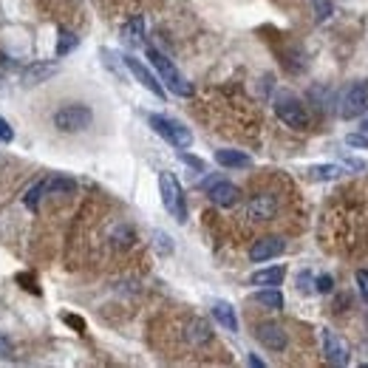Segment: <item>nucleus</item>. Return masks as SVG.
I'll use <instances>...</instances> for the list:
<instances>
[{"label":"nucleus","instance_id":"nucleus-7","mask_svg":"<svg viewBox=\"0 0 368 368\" xmlns=\"http://www.w3.org/2000/svg\"><path fill=\"white\" fill-rule=\"evenodd\" d=\"M122 62H125V68L133 74V77L147 88V91H151V94H156L159 100H165V86L156 80V74L151 71V68H147V65H142L133 54H128V57H122Z\"/></svg>","mask_w":368,"mask_h":368},{"label":"nucleus","instance_id":"nucleus-20","mask_svg":"<svg viewBox=\"0 0 368 368\" xmlns=\"http://www.w3.org/2000/svg\"><path fill=\"white\" fill-rule=\"evenodd\" d=\"M74 190H77V182H74V179H65V176L46 179V196H68Z\"/></svg>","mask_w":368,"mask_h":368},{"label":"nucleus","instance_id":"nucleus-19","mask_svg":"<svg viewBox=\"0 0 368 368\" xmlns=\"http://www.w3.org/2000/svg\"><path fill=\"white\" fill-rule=\"evenodd\" d=\"M252 301L261 304L264 309H272V312H280V309H283V294H280L275 286H266V289L255 292V298H252Z\"/></svg>","mask_w":368,"mask_h":368},{"label":"nucleus","instance_id":"nucleus-6","mask_svg":"<svg viewBox=\"0 0 368 368\" xmlns=\"http://www.w3.org/2000/svg\"><path fill=\"white\" fill-rule=\"evenodd\" d=\"M368 111V83L360 80V83H351L346 97H343V105H340V116L343 119H357Z\"/></svg>","mask_w":368,"mask_h":368},{"label":"nucleus","instance_id":"nucleus-1","mask_svg":"<svg viewBox=\"0 0 368 368\" xmlns=\"http://www.w3.org/2000/svg\"><path fill=\"white\" fill-rule=\"evenodd\" d=\"M147 60H151L154 62V68L159 71V77H162V83L173 91V94H179V97H190L193 94V86L182 77V74H179V68L159 51V48H154V46H147Z\"/></svg>","mask_w":368,"mask_h":368},{"label":"nucleus","instance_id":"nucleus-32","mask_svg":"<svg viewBox=\"0 0 368 368\" xmlns=\"http://www.w3.org/2000/svg\"><path fill=\"white\" fill-rule=\"evenodd\" d=\"M315 283H318V292H323V294H329V292L334 289V280H332V275H320Z\"/></svg>","mask_w":368,"mask_h":368},{"label":"nucleus","instance_id":"nucleus-16","mask_svg":"<svg viewBox=\"0 0 368 368\" xmlns=\"http://www.w3.org/2000/svg\"><path fill=\"white\" fill-rule=\"evenodd\" d=\"M215 162L221 168H233V170H244V168L252 165V159L241 151H215Z\"/></svg>","mask_w":368,"mask_h":368},{"label":"nucleus","instance_id":"nucleus-24","mask_svg":"<svg viewBox=\"0 0 368 368\" xmlns=\"http://www.w3.org/2000/svg\"><path fill=\"white\" fill-rule=\"evenodd\" d=\"M346 144H348V147H360V151H368V136H365V133H348V136H346Z\"/></svg>","mask_w":368,"mask_h":368},{"label":"nucleus","instance_id":"nucleus-34","mask_svg":"<svg viewBox=\"0 0 368 368\" xmlns=\"http://www.w3.org/2000/svg\"><path fill=\"white\" fill-rule=\"evenodd\" d=\"M62 320H65V323H68L71 329H77V332H86V320H83V318H77V315H65Z\"/></svg>","mask_w":368,"mask_h":368},{"label":"nucleus","instance_id":"nucleus-11","mask_svg":"<svg viewBox=\"0 0 368 368\" xmlns=\"http://www.w3.org/2000/svg\"><path fill=\"white\" fill-rule=\"evenodd\" d=\"M255 337H258L261 346H266L269 351H283L286 343H289L283 326H278V323H261V326L255 329Z\"/></svg>","mask_w":368,"mask_h":368},{"label":"nucleus","instance_id":"nucleus-14","mask_svg":"<svg viewBox=\"0 0 368 368\" xmlns=\"http://www.w3.org/2000/svg\"><path fill=\"white\" fill-rule=\"evenodd\" d=\"M212 318L218 326H224L227 332H238V318H236V309L227 304V301H218L212 306Z\"/></svg>","mask_w":368,"mask_h":368},{"label":"nucleus","instance_id":"nucleus-22","mask_svg":"<svg viewBox=\"0 0 368 368\" xmlns=\"http://www.w3.org/2000/svg\"><path fill=\"white\" fill-rule=\"evenodd\" d=\"M77 46H80V37H77V34H74V32H60L54 54H57V57H65V54H71Z\"/></svg>","mask_w":368,"mask_h":368},{"label":"nucleus","instance_id":"nucleus-31","mask_svg":"<svg viewBox=\"0 0 368 368\" xmlns=\"http://www.w3.org/2000/svg\"><path fill=\"white\" fill-rule=\"evenodd\" d=\"M15 139V130H12V125L0 116V142H12Z\"/></svg>","mask_w":368,"mask_h":368},{"label":"nucleus","instance_id":"nucleus-21","mask_svg":"<svg viewBox=\"0 0 368 368\" xmlns=\"http://www.w3.org/2000/svg\"><path fill=\"white\" fill-rule=\"evenodd\" d=\"M340 176H343L340 165H315V168H309V179L312 182H334Z\"/></svg>","mask_w":368,"mask_h":368},{"label":"nucleus","instance_id":"nucleus-15","mask_svg":"<svg viewBox=\"0 0 368 368\" xmlns=\"http://www.w3.org/2000/svg\"><path fill=\"white\" fill-rule=\"evenodd\" d=\"M283 278H286V269H283V266H269V269L252 272L250 283H252V286H280Z\"/></svg>","mask_w":368,"mask_h":368},{"label":"nucleus","instance_id":"nucleus-26","mask_svg":"<svg viewBox=\"0 0 368 368\" xmlns=\"http://www.w3.org/2000/svg\"><path fill=\"white\" fill-rule=\"evenodd\" d=\"M154 241H156V247H159L162 255H170V252H173V244H170V238H168L165 233H154Z\"/></svg>","mask_w":368,"mask_h":368},{"label":"nucleus","instance_id":"nucleus-18","mask_svg":"<svg viewBox=\"0 0 368 368\" xmlns=\"http://www.w3.org/2000/svg\"><path fill=\"white\" fill-rule=\"evenodd\" d=\"M54 74H57V65H54V62H46V65H32V68H26V71H23V83H26V86H40L43 80L54 77Z\"/></svg>","mask_w":368,"mask_h":368},{"label":"nucleus","instance_id":"nucleus-23","mask_svg":"<svg viewBox=\"0 0 368 368\" xmlns=\"http://www.w3.org/2000/svg\"><path fill=\"white\" fill-rule=\"evenodd\" d=\"M43 196H46V179H43V182H37V184H32V187L26 190V198H23V201H26V207H29V210H37V204H40V198H43Z\"/></svg>","mask_w":368,"mask_h":368},{"label":"nucleus","instance_id":"nucleus-13","mask_svg":"<svg viewBox=\"0 0 368 368\" xmlns=\"http://www.w3.org/2000/svg\"><path fill=\"white\" fill-rule=\"evenodd\" d=\"M184 337H187V343H193V346H204V343H210V340H212V329H210V323H207V320L193 318V320L187 323Z\"/></svg>","mask_w":368,"mask_h":368},{"label":"nucleus","instance_id":"nucleus-8","mask_svg":"<svg viewBox=\"0 0 368 368\" xmlns=\"http://www.w3.org/2000/svg\"><path fill=\"white\" fill-rule=\"evenodd\" d=\"M247 215L252 221H272L278 215V196L275 193H255L247 201Z\"/></svg>","mask_w":368,"mask_h":368},{"label":"nucleus","instance_id":"nucleus-29","mask_svg":"<svg viewBox=\"0 0 368 368\" xmlns=\"http://www.w3.org/2000/svg\"><path fill=\"white\" fill-rule=\"evenodd\" d=\"M357 286H360V294L368 301V269H357Z\"/></svg>","mask_w":368,"mask_h":368},{"label":"nucleus","instance_id":"nucleus-27","mask_svg":"<svg viewBox=\"0 0 368 368\" xmlns=\"http://www.w3.org/2000/svg\"><path fill=\"white\" fill-rule=\"evenodd\" d=\"M18 283H20L26 292H34V294L40 292V289H37V280H34L29 272H18Z\"/></svg>","mask_w":368,"mask_h":368},{"label":"nucleus","instance_id":"nucleus-25","mask_svg":"<svg viewBox=\"0 0 368 368\" xmlns=\"http://www.w3.org/2000/svg\"><path fill=\"white\" fill-rule=\"evenodd\" d=\"M312 6H315L318 20H326L332 15V4H329V0H312Z\"/></svg>","mask_w":368,"mask_h":368},{"label":"nucleus","instance_id":"nucleus-10","mask_svg":"<svg viewBox=\"0 0 368 368\" xmlns=\"http://www.w3.org/2000/svg\"><path fill=\"white\" fill-rule=\"evenodd\" d=\"M323 354L334 365H348V346H346V340L340 334L329 332V329H323Z\"/></svg>","mask_w":368,"mask_h":368},{"label":"nucleus","instance_id":"nucleus-30","mask_svg":"<svg viewBox=\"0 0 368 368\" xmlns=\"http://www.w3.org/2000/svg\"><path fill=\"white\" fill-rule=\"evenodd\" d=\"M298 286H301L304 294H312V292H315V286H312V275H309V272H301V275H298Z\"/></svg>","mask_w":368,"mask_h":368},{"label":"nucleus","instance_id":"nucleus-28","mask_svg":"<svg viewBox=\"0 0 368 368\" xmlns=\"http://www.w3.org/2000/svg\"><path fill=\"white\" fill-rule=\"evenodd\" d=\"M179 159H182V162H184V165H190V168H193V170H198V173H201V170H204V162H201V159H198V156H190V154H184V151H179Z\"/></svg>","mask_w":368,"mask_h":368},{"label":"nucleus","instance_id":"nucleus-2","mask_svg":"<svg viewBox=\"0 0 368 368\" xmlns=\"http://www.w3.org/2000/svg\"><path fill=\"white\" fill-rule=\"evenodd\" d=\"M51 122H54V128L62 130V133H80V130H86V128L94 122V114H91V108L83 105V102H68V105H62V108L54 114Z\"/></svg>","mask_w":368,"mask_h":368},{"label":"nucleus","instance_id":"nucleus-5","mask_svg":"<svg viewBox=\"0 0 368 368\" xmlns=\"http://www.w3.org/2000/svg\"><path fill=\"white\" fill-rule=\"evenodd\" d=\"M275 114L283 125L294 128V130H306L309 128V114L304 108V102L298 97H292V94H280L275 100Z\"/></svg>","mask_w":368,"mask_h":368},{"label":"nucleus","instance_id":"nucleus-4","mask_svg":"<svg viewBox=\"0 0 368 368\" xmlns=\"http://www.w3.org/2000/svg\"><path fill=\"white\" fill-rule=\"evenodd\" d=\"M147 122H151V128H154L165 142H170L173 147H179V151H187V147L193 144V133H190L182 122H176V119H170V116L151 114V116H147Z\"/></svg>","mask_w":368,"mask_h":368},{"label":"nucleus","instance_id":"nucleus-9","mask_svg":"<svg viewBox=\"0 0 368 368\" xmlns=\"http://www.w3.org/2000/svg\"><path fill=\"white\" fill-rule=\"evenodd\" d=\"M283 250H286V241H283V238L266 236V238H258V241L250 247V261H252V264H264V261H269V258L283 255Z\"/></svg>","mask_w":368,"mask_h":368},{"label":"nucleus","instance_id":"nucleus-35","mask_svg":"<svg viewBox=\"0 0 368 368\" xmlns=\"http://www.w3.org/2000/svg\"><path fill=\"white\" fill-rule=\"evenodd\" d=\"M250 365H255V368H264V360H261V357H255V354H252V357H250Z\"/></svg>","mask_w":368,"mask_h":368},{"label":"nucleus","instance_id":"nucleus-17","mask_svg":"<svg viewBox=\"0 0 368 368\" xmlns=\"http://www.w3.org/2000/svg\"><path fill=\"white\" fill-rule=\"evenodd\" d=\"M122 43H128L130 48L144 43V20L142 18H133V20H128L122 26Z\"/></svg>","mask_w":368,"mask_h":368},{"label":"nucleus","instance_id":"nucleus-3","mask_svg":"<svg viewBox=\"0 0 368 368\" xmlns=\"http://www.w3.org/2000/svg\"><path fill=\"white\" fill-rule=\"evenodd\" d=\"M159 193H162L165 210L179 221V224H184L187 221V201H184V190L173 173H159Z\"/></svg>","mask_w":368,"mask_h":368},{"label":"nucleus","instance_id":"nucleus-12","mask_svg":"<svg viewBox=\"0 0 368 368\" xmlns=\"http://www.w3.org/2000/svg\"><path fill=\"white\" fill-rule=\"evenodd\" d=\"M238 196H241V190L236 184H230V182H215L210 187V201L218 204V207H233L238 201Z\"/></svg>","mask_w":368,"mask_h":368},{"label":"nucleus","instance_id":"nucleus-33","mask_svg":"<svg viewBox=\"0 0 368 368\" xmlns=\"http://www.w3.org/2000/svg\"><path fill=\"white\" fill-rule=\"evenodd\" d=\"M9 357H12V343L4 332H0V360H9Z\"/></svg>","mask_w":368,"mask_h":368},{"label":"nucleus","instance_id":"nucleus-36","mask_svg":"<svg viewBox=\"0 0 368 368\" xmlns=\"http://www.w3.org/2000/svg\"><path fill=\"white\" fill-rule=\"evenodd\" d=\"M362 133H368V116L362 119Z\"/></svg>","mask_w":368,"mask_h":368}]
</instances>
